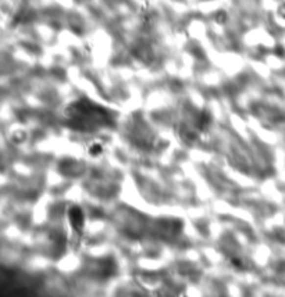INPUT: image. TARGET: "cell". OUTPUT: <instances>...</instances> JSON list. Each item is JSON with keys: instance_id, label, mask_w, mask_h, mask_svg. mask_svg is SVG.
I'll return each instance as SVG.
<instances>
[{"instance_id": "3957f363", "label": "cell", "mask_w": 285, "mask_h": 297, "mask_svg": "<svg viewBox=\"0 0 285 297\" xmlns=\"http://www.w3.org/2000/svg\"><path fill=\"white\" fill-rule=\"evenodd\" d=\"M102 152H103V147H102V144L95 143V144H92V146L89 147V153L92 154L94 157H96V156H100V154H102Z\"/></svg>"}, {"instance_id": "52a82bcc", "label": "cell", "mask_w": 285, "mask_h": 297, "mask_svg": "<svg viewBox=\"0 0 285 297\" xmlns=\"http://www.w3.org/2000/svg\"><path fill=\"white\" fill-rule=\"evenodd\" d=\"M278 13H280V16H281V17H283L285 20V3H284V4H283V6H281V7H280V10H278Z\"/></svg>"}, {"instance_id": "8992f818", "label": "cell", "mask_w": 285, "mask_h": 297, "mask_svg": "<svg viewBox=\"0 0 285 297\" xmlns=\"http://www.w3.org/2000/svg\"><path fill=\"white\" fill-rule=\"evenodd\" d=\"M276 54H277V56H280V57H284V56H285L284 49H283L281 46H277V47H276Z\"/></svg>"}, {"instance_id": "5b68a950", "label": "cell", "mask_w": 285, "mask_h": 297, "mask_svg": "<svg viewBox=\"0 0 285 297\" xmlns=\"http://www.w3.org/2000/svg\"><path fill=\"white\" fill-rule=\"evenodd\" d=\"M225 20H227V14H225L224 11H218L216 16V21L218 24H223L225 23Z\"/></svg>"}, {"instance_id": "277c9868", "label": "cell", "mask_w": 285, "mask_h": 297, "mask_svg": "<svg viewBox=\"0 0 285 297\" xmlns=\"http://www.w3.org/2000/svg\"><path fill=\"white\" fill-rule=\"evenodd\" d=\"M209 122H210V118H209L208 114H202V115H200V121H199V128H200V129H205V128L209 125Z\"/></svg>"}, {"instance_id": "ba28073f", "label": "cell", "mask_w": 285, "mask_h": 297, "mask_svg": "<svg viewBox=\"0 0 285 297\" xmlns=\"http://www.w3.org/2000/svg\"><path fill=\"white\" fill-rule=\"evenodd\" d=\"M233 264H234V265H237V267H241V263H239V260H237V258H233Z\"/></svg>"}, {"instance_id": "6da1fadb", "label": "cell", "mask_w": 285, "mask_h": 297, "mask_svg": "<svg viewBox=\"0 0 285 297\" xmlns=\"http://www.w3.org/2000/svg\"><path fill=\"white\" fill-rule=\"evenodd\" d=\"M66 115L72 119L74 125H78L79 129L109 124V114L102 107H97L91 102L71 104L66 110Z\"/></svg>"}, {"instance_id": "7a4b0ae2", "label": "cell", "mask_w": 285, "mask_h": 297, "mask_svg": "<svg viewBox=\"0 0 285 297\" xmlns=\"http://www.w3.org/2000/svg\"><path fill=\"white\" fill-rule=\"evenodd\" d=\"M69 220L71 227H72V229L75 230V232H81V230H82L84 224H85V215H84V212L81 210V207L72 206V207L70 208Z\"/></svg>"}]
</instances>
